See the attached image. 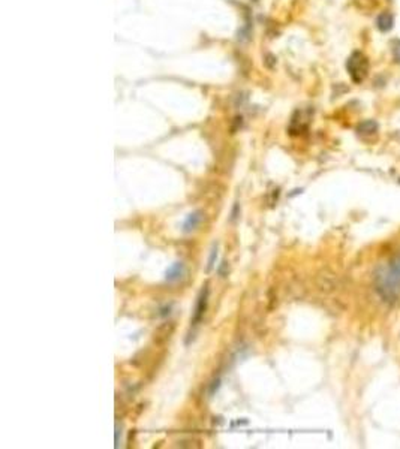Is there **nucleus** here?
Returning a JSON list of instances; mask_svg holds the SVG:
<instances>
[{
    "label": "nucleus",
    "instance_id": "f257e3e1",
    "mask_svg": "<svg viewBox=\"0 0 400 449\" xmlns=\"http://www.w3.org/2000/svg\"><path fill=\"white\" fill-rule=\"evenodd\" d=\"M373 285L375 291L384 301L396 302L400 298V253H396L387 264L376 268Z\"/></svg>",
    "mask_w": 400,
    "mask_h": 449
},
{
    "label": "nucleus",
    "instance_id": "6e6552de",
    "mask_svg": "<svg viewBox=\"0 0 400 449\" xmlns=\"http://www.w3.org/2000/svg\"><path fill=\"white\" fill-rule=\"evenodd\" d=\"M391 53H393V59L396 63H400V41L394 39L391 42Z\"/></svg>",
    "mask_w": 400,
    "mask_h": 449
},
{
    "label": "nucleus",
    "instance_id": "f03ea898",
    "mask_svg": "<svg viewBox=\"0 0 400 449\" xmlns=\"http://www.w3.org/2000/svg\"><path fill=\"white\" fill-rule=\"evenodd\" d=\"M346 68H348V72L351 75V79L355 84H360L367 78L369 69H370V63H369V59L366 57V54H363L360 51H355L348 59Z\"/></svg>",
    "mask_w": 400,
    "mask_h": 449
},
{
    "label": "nucleus",
    "instance_id": "39448f33",
    "mask_svg": "<svg viewBox=\"0 0 400 449\" xmlns=\"http://www.w3.org/2000/svg\"><path fill=\"white\" fill-rule=\"evenodd\" d=\"M357 132L363 137H369V135H375L378 132V123L375 120H366L363 123L358 125Z\"/></svg>",
    "mask_w": 400,
    "mask_h": 449
},
{
    "label": "nucleus",
    "instance_id": "1a4fd4ad",
    "mask_svg": "<svg viewBox=\"0 0 400 449\" xmlns=\"http://www.w3.org/2000/svg\"><path fill=\"white\" fill-rule=\"evenodd\" d=\"M216 255H218V252H216V249H213L212 250V256H210V261H209V270L213 267V262H215V258H216Z\"/></svg>",
    "mask_w": 400,
    "mask_h": 449
},
{
    "label": "nucleus",
    "instance_id": "0eeeda50",
    "mask_svg": "<svg viewBox=\"0 0 400 449\" xmlns=\"http://www.w3.org/2000/svg\"><path fill=\"white\" fill-rule=\"evenodd\" d=\"M199 222H201V213H199V211H195V213L189 214V216L186 217L184 223H183V231H184V232H190V231H193V229L199 225Z\"/></svg>",
    "mask_w": 400,
    "mask_h": 449
},
{
    "label": "nucleus",
    "instance_id": "7ed1b4c3",
    "mask_svg": "<svg viewBox=\"0 0 400 449\" xmlns=\"http://www.w3.org/2000/svg\"><path fill=\"white\" fill-rule=\"evenodd\" d=\"M207 299H209V289L204 288L198 297V301H196V305H195V313H193V320H192V325H198L199 320L203 319L204 313H206V308H207Z\"/></svg>",
    "mask_w": 400,
    "mask_h": 449
},
{
    "label": "nucleus",
    "instance_id": "20e7f679",
    "mask_svg": "<svg viewBox=\"0 0 400 449\" xmlns=\"http://www.w3.org/2000/svg\"><path fill=\"white\" fill-rule=\"evenodd\" d=\"M376 26L381 32H390L394 26V17L390 12H382L378 20H376Z\"/></svg>",
    "mask_w": 400,
    "mask_h": 449
},
{
    "label": "nucleus",
    "instance_id": "423d86ee",
    "mask_svg": "<svg viewBox=\"0 0 400 449\" xmlns=\"http://www.w3.org/2000/svg\"><path fill=\"white\" fill-rule=\"evenodd\" d=\"M183 271H184V267H183L181 262H175V264H172V265L168 267V270H166V280H168V282H175V280H178V279L183 276Z\"/></svg>",
    "mask_w": 400,
    "mask_h": 449
}]
</instances>
